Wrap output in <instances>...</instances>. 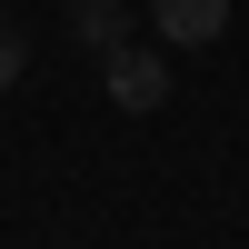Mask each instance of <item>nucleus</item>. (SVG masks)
<instances>
[{
  "mask_svg": "<svg viewBox=\"0 0 249 249\" xmlns=\"http://www.w3.org/2000/svg\"><path fill=\"white\" fill-rule=\"evenodd\" d=\"M20 60H30V50H20V30H0V90L20 80Z\"/></svg>",
  "mask_w": 249,
  "mask_h": 249,
  "instance_id": "4",
  "label": "nucleus"
},
{
  "mask_svg": "<svg viewBox=\"0 0 249 249\" xmlns=\"http://www.w3.org/2000/svg\"><path fill=\"white\" fill-rule=\"evenodd\" d=\"M70 30L110 60V50H120V0H70Z\"/></svg>",
  "mask_w": 249,
  "mask_h": 249,
  "instance_id": "3",
  "label": "nucleus"
},
{
  "mask_svg": "<svg viewBox=\"0 0 249 249\" xmlns=\"http://www.w3.org/2000/svg\"><path fill=\"white\" fill-rule=\"evenodd\" d=\"M150 20H160L170 50H210V40L230 30V0H150Z\"/></svg>",
  "mask_w": 249,
  "mask_h": 249,
  "instance_id": "2",
  "label": "nucleus"
},
{
  "mask_svg": "<svg viewBox=\"0 0 249 249\" xmlns=\"http://www.w3.org/2000/svg\"><path fill=\"white\" fill-rule=\"evenodd\" d=\"M110 100H120V110H160V100H170V60L120 40V50H110Z\"/></svg>",
  "mask_w": 249,
  "mask_h": 249,
  "instance_id": "1",
  "label": "nucleus"
}]
</instances>
